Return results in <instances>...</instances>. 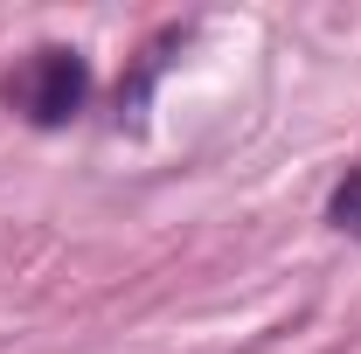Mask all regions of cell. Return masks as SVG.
Listing matches in <instances>:
<instances>
[{
  "label": "cell",
  "mask_w": 361,
  "mask_h": 354,
  "mask_svg": "<svg viewBox=\"0 0 361 354\" xmlns=\"http://www.w3.org/2000/svg\"><path fill=\"white\" fill-rule=\"evenodd\" d=\"M90 97V63L77 49H35L14 77H7V104L28 118V126H63L77 118Z\"/></svg>",
  "instance_id": "6da1fadb"
},
{
  "label": "cell",
  "mask_w": 361,
  "mask_h": 354,
  "mask_svg": "<svg viewBox=\"0 0 361 354\" xmlns=\"http://www.w3.org/2000/svg\"><path fill=\"white\" fill-rule=\"evenodd\" d=\"M326 216H334V229H348V236H361V174H348L341 188H334Z\"/></svg>",
  "instance_id": "7a4b0ae2"
}]
</instances>
